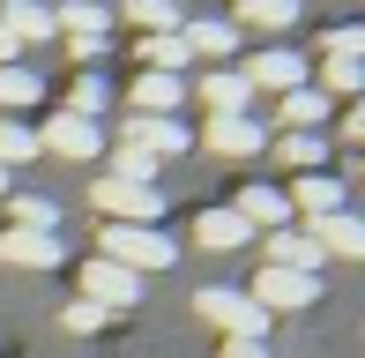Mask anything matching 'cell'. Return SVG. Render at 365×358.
<instances>
[{
    "label": "cell",
    "instance_id": "6da1fadb",
    "mask_svg": "<svg viewBox=\"0 0 365 358\" xmlns=\"http://www.w3.org/2000/svg\"><path fill=\"white\" fill-rule=\"evenodd\" d=\"M90 194H97V209H105V224H157L164 217L157 179H142V172H105Z\"/></svg>",
    "mask_w": 365,
    "mask_h": 358
},
{
    "label": "cell",
    "instance_id": "7a4b0ae2",
    "mask_svg": "<svg viewBox=\"0 0 365 358\" xmlns=\"http://www.w3.org/2000/svg\"><path fill=\"white\" fill-rule=\"evenodd\" d=\"M105 262H120V269H135V276H149V269H172L179 262V247L157 232V224H105Z\"/></svg>",
    "mask_w": 365,
    "mask_h": 358
},
{
    "label": "cell",
    "instance_id": "3957f363",
    "mask_svg": "<svg viewBox=\"0 0 365 358\" xmlns=\"http://www.w3.org/2000/svg\"><path fill=\"white\" fill-rule=\"evenodd\" d=\"M194 306H202V321H217L224 336H254V344H261V336H269V314H261V306L246 299L239 284H209V291H202V299H194Z\"/></svg>",
    "mask_w": 365,
    "mask_h": 358
},
{
    "label": "cell",
    "instance_id": "277c9868",
    "mask_svg": "<svg viewBox=\"0 0 365 358\" xmlns=\"http://www.w3.org/2000/svg\"><path fill=\"white\" fill-rule=\"evenodd\" d=\"M120 150H135L149 157V165H164V157H187L194 150V135H187V120H120Z\"/></svg>",
    "mask_w": 365,
    "mask_h": 358
},
{
    "label": "cell",
    "instance_id": "5b68a950",
    "mask_svg": "<svg viewBox=\"0 0 365 358\" xmlns=\"http://www.w3.org/2000/svg\"><path fill=\"white\" fill-rule=\"evenodd\" d=\"M38 135V150H53V157H75V165H90L97 150H105V127L97 120H82V112H53L45 127H30Z\"/></svg>",
    "mask_w": 365,
    "mask_h": 358
},
{
    "label": "cell",
    "instance_id": "8992f818",
    "mask_svg": "<svg viewBox=\"0 0 365 358\" xmlns=\"http://www.w3.org/2000/svg\"><path fill=\"white\" fill-rule=\"evenodd\" d=\"M246 299H254L261 314H291V306H313V299H321V276H298V269H261Z\"/></svg>",
    "mask_w": 365,
    "mask_h": 358
},
{
    "label": "cell",
    "instance_id": "52a82bcc",
    "mask_svg": "<svg viewBox=\"0 0 365 358\" xmlns=\"http://www.w3.org/2000/svg\"><path fill=\"white\" fill-rule=\"evenodd\" d=\"M82 299H90V306H105V314H127V306L142 299V276H135V269H120V262H105V254H97V262L82 269Z\"/></svg>",
    "mask_w": 365,
    "mask_h": 358
},
{
    "label": "cell",
    "instance_id": "ba28073f",
    "mask_svg": "<svg viewBox=\"0 0 365 358\" xmlns=\"http://www.w3.org/2000/svg\"><path fill=\"white\" fill-rule=\"evenodd\" d=\"M60 262H68V239L23 232V224H8V232H0V269H60Z\"/></svg>",
    "mask_w": 365,
    "mask_h": 358
},
{
    "label": "cell",
    "instance_id": "9c48e42d",
    "mask_svg": "<svg viewBox=\"0 0 365 358\" xmlns=\"http://www.w3.org/2000/svg\"><path fill=\"white\" fill-rule=\"evenodd\" d=\"M202 150H217V157H261V150H269V127L246 120V112H224V120L202 127Z\"/></svg>",
    "mask_w": 365,
    "mask_h": 358
},
{
    "label": "cell",
    "instance_id": "30bf717a",
    "mask_svg": "<svg viewBox=\"0 0 365 358\" xmlns=\"http://www.w3.org/2000/svg\"><path fill=\"white\" fill-rule=\"evenodd\" d=\"M239 75H246L254 90H276V97H284V90H306V60H298L291 45H269V53H254Z\"/></svg>",
    "mask_w": 365,
    "mask_h": 358
},
{
    "label": "cell",
    "instance_id": "8fae6325",
    "mask_svg": "<svg viewBox=\"0 0 365 358\" xmlns=\"http://www.w3.org/2000/svg\"><path fill=\"white\" fill-rule=\"evenodd\" d=\"M343 194H351V179H336V172H306V179L284 194V202H291V217L306 209V224H313V217H336V209H343Z\"/></svg>",
    "mask_w": 365,
    "mask_h": 358
},
{
    "label": "cell",
    "instance_id": "7c38bea8",
    "mask_svg": "<svg viewBox=\"0 0 365 358\" xmlns=\"http://www.w3.org/2000/svg\"><path fill=\"white\" fill-rule=\"evenodd\" d=\"M127 105H135L142 120H172V112H187V83H179V75H142V83L127 90Z\"/></svg>",
    "mask_w": 365,
    "mask_h": 358
},
{
    "label": "cell",
    "instance_id": "4fadbf2b",
    "mask_svg": "<svg viewBox=\"0 0 365 358\" xmlns=\"http://www.w3.org/2000/svg\"><path fill=\"white\" fill-rule=\"evenodd\" d=\"M328 254L313 247V232H298V224H284V232H269V269H298V276H313Z\"/></svg>",
    "mask_w": 365,
    "mask_h": 358
},
{
    "label": "cell",
    "instance_id": "5bb4252c",
    "mask_svg": "<svg viewBox=\"0 0 365 358\" xmlns=\"http://www.w3.org/2000/svg\"><path fill=\"white\" fill-rule=\"evenodd\" d=\"M239 217H246V232H284V224H291V202H284V187H246L239 194Z\"/></svg>",
    "mask_w": 365,
    "mask_h": 358
},
{
    "label": "cell",
    "instance_id": "9a60e30c",
    "mask_svg": "<svg viewBox=\"0 0 365 358\" xmlns=\"http://www.w3.org/2000/svg\"><path fill=\"white\" fill-rule=\"evenodd\" d=\"M194 239H202L209 254H239L254 232H246V217H239V209H202V217H194Z\"/></svg>",
    "mask_w": 365,
    "mask_h": 358
},
{
    "label": "cell",
    "instance_id": "2e32d148",
    "mask_svg": "<svg viewBox=\"0 0 365 358\" xmlns=\"http://www.w3.org/2000/svg\"><path fill=\"white\" fill-rule=\"evenodd\" d=\"M306 232H313V247H321V254H365V224L351 217V209H336V217H313Z\"/></svg>",
    "mask_w": 365,
    "mask_h": 358
},
{
    "label": "cell",
    "instance_id": "e0dca14e",
    "mask_svg": "<svg viewBox=\"0 0 365 358\" xmlns=\"http://www.w3.org/2000/svg\"><path fill=\"white\" fill-rule=\"evenodd\" d=\"M202 105H209V120H224V112H246V105H254V83H246L239 68H217V75L202 83Z\"/></svg>",
    "mask_w": 365,
    "mask_h": 358
},
{
    "label": "cell",
    "instance_id": "ac0fdd59",
    "mask_svg": "<svg viewBox=\"0 0 365 358\" xmlns=\"http://www.w3.org/2000/svg\"><path fill=\"white\" fill-rule=\"evenodd\" d=\"M0 30H8V45H38V38H53V8L8 0V8H0Z\"/></svg>",
    "mask_w": 365,
    "mask_h": 358
},
{
    "label": "cell",
    "instance_id": "d6986e66",
    "mask_svg": "<svg viewBox=\"0 0 365 358\" xmlns=\"http://www.w3.org/2000/svg\"><path fill=\"white\" fill-rule=\"evenodd\" d=\"M276 120H284V135H321V120H328V97H321V90H284Z\"/></svg>",
    "mask_w": 365,
    "mask_h": 358
},
{
    "label": "cell",
    "instance_id": "ffe728a7",
    "mask_svg": "<svg viewBox=\"0 0 365 358\" xmlns=\"http://www.w3.org/2000/svg\"><path fill=\"white\" fill-rule=\"evenodd\" d=\"M179 38H187L194 60H231V53H239V23H187Z\"/></svg>",
    "mask_w": 365,
    "mask_h": 358
},
{
    "label": "cell",
    "instance_id": "44dd1931",
    "mask_svg": "<svg viewBox=\"0 0 365 358\" xmlns=\"http://www.w3.org/2000/svg\"><path fill=\"white\" fill-rule=\"evenodd\" d=\"M53 30H68V38H105V30H112V8H105V0H68V8L53 15Z\"/></svg>",
    "mask_w": 365,
    "mask_h": 358
},
{
    "label": "cell",
    "instance_id": "7402d4cb",
    "mask_svg": "<svg viewBox=\"0 0 365 358\" xmlns=\"http://www.w3.org/2000/svg\"><path fill=\"white\" fill-rule=\"evenodd\" d=\"M127 23H142L149 38H164V30H187V8H179V0H127Z\"/></svg>",
    "mask_w": 365,
    "mask_h": 358
},
{
    "label": "cell",
    "instance_id": "603a6c76",
    "mask_svg": "<svg viewBox=\"0 0 365 358\" xmlns=\"http://www.w3.org/2000/svg\"><path fill=\"white\" fill-rule=\"evenodd\" d=\"M38 97H45V83L23 68V60H8V68H0V112H23V105H38Z\"/></svg>",
    "mask_w": 365,
    "mask_h": 358
},
{
    "label": "cell",
    "instance_id": "cb8c5ba5",
    "mask_svg": "<svg viewBox=\"0 0 365 358\" xmlns=\"http://www.w3.org/2000/svg\"><path fill=\"white\" fill-rule=\"evenodd\" d=\"M142 60H149V75H179L187 68V38H179V30H164V38H142Z\"/></svg>",
    "mask_w": 365,
    "mask_h": 358
},
{
    "label": "cell",
    "instance_id": "d4e9b609",
    "mask_svg": "<svg viewBox=\"0 0 365 358\" xmlns=\"http://www.w3.org/2000/svg\"><path fill=\"white\" fill-rule=\"evenodd\" d=\"M239 23L246 30H291L298 23V0H239Z\"/></svg>",
    "mask_w": 365,
    "mask_h": 358
},
{
    "label": "cell",
    "instance_id": "484cf974",
    "mask_svg": "<svg viewBox=\"0 0 365 358\" xmlns=\"http://www.w3.org/2000/svg\"><path fill=\"white\" fill-rule=\"evenodd\" d=\"M276 157H284L291 172H321V157H328V142H321V135H284V142H276Z\"/></svg>",
    "mask_w": 365,
    "mask_h": 358
},
{
    "label": "cell",
    "instance_id": "4316f807",
    "mask_svg": "<svg viewBox=\"0 0 365 358\" xmlns=\"http://www.w3.org/2000/svg\"><path fill=\"white\" fill-rule=\"evenodd\" d=\"M68 112H82V120L112 112V83H105V75H82V83H75V97H68Z\"/></svg>",
    "mask_w": 365,
    "mask_h": 358
},
{
    "label": "cell",
    "instance_id": "83f0119b",
    "mask_svg": "<svg viewBox=\"0 0 365 358\" xmlns=\"http://www.w3.org/2000/svg\"><path fill=\"white\" fill-rule=\"evenodd\" d=\"M8 217L23 224V232H53V217H60V209L45 202V194H15V202H8Z\"/></svg>",
    "mask_w": 365,
    "mask_h": 358
},
{
    "label": "cell",
    "instance_id": "f1b7e54d",
    "mask_svg": "<svg viewBox=\"0 0 365 358\" xmlns=\"http://www.w3.org/2000/svg\"><path fill=\"white\" fill-rule=\"evenodd\" d=\"M358 83H365L358 60H328L321 68V97H358Z\"/></svg>",
    "mask_w": 365,
    "mask_h": 358
},
{
    "label": "cell",
    "instance_id": "f546056e",
    "mask_svg": "<svg viewBox=\"0 0 365 358\" xmlns=\"http://www.w3.org/2000/svg\"><path fill=\"white\" fill-rule=\"evenodd\" d=\"M23 157H38V135L23 120H0V165H23Z\"/></svg>",
    "mask_w": 365,
    "mask_h": 358
},
{
    "label": "cell",
    "instance_id": "4dcf8cb0",
    "mask_svg": "<svg viewBox=\"0 0 365 358\" xmlns=\"http://www.w3.org/2000/svg\"><path fill=\"white\" fill-rule=\"evenodd\" d=\"M60 321H68L75 336H97V329H105L112 314H105V306H90V299H68V314H60Z\"/></svg>",
    "mask_w": 365,
    "mask_h": 358
},
{
    "label": "cell",
    "instance_id": "1f68e13d",
    "mask_svg": "<svg viewBox=\"0 0 365 358\" xmlns=\"http://www.w3.org/2000/svg\"><path fill=\"white\" fill-rule=\"evenodd\" d=\"M365 53V30L358 23H336V30H328V60H358Z\"/></svg>",
    "mask_w": 365,
    "mask_h": 358
},
{
    "label": "cell",
    "instance_id": "d6a6232c",
    "mask_svg": "<svg viewBox=\"0 0 365 358\" xmlns=\"http://www.w3.org/2000/svg\"><path fill=\"white\" fill-rule=\"evenodd\" d=\"M68 60H82L97 75V60H112V38H68Z\"/></svg>",
    "mask_w": 365,
    "mask_h": 358
},
{
    "label": "cell",
    "instance_id": "836d02e7",
    "mask_svg": "<svg viewBox=\"0 0 365 358\" xmlns=\"http://www.w3.org/2000/svg\"><path fill=\"white\" fill-rule=\"evenodd\" d=\"M224 358H269V351H261L254 336H224Z\"/></svg>",
    "mask_w": 365,
    "mask_h": 358
},
{
    "label": "cell",
    "instance_id": "e575fe53",
    "mask_svg": "<svg viewBox=\"0 0 365 358\" xmlns=\"http://www.w3.org/2000/svg\"><path fill=\"white\" fill-rule=\"evenodd\" d=\"M8 60H15V45H8V30H0V68H8Z\"/></svg>",
    "mask_w": 365,
    "mask_h": 358
},
{
    "label": "cell",
    "instance_id": "d590c367",
    "mask_svg": "<svg viewBox=\"0 0 365 358\" xmlns=\"http://www.w3.org/2000/svg\"><path fill=\"white\" fill-rule=\"evenodd\" d=\"M0 194H8V165H0Z\"/></svg>",
    "mask_w": 365,
    "mask_h": 358
}]
</instances>
